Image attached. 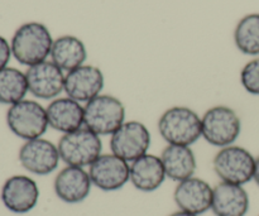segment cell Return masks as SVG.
I'll use <instances>...</instances> for the list:
<instances>
[{
    "mask_svg": "<svg viewBox=\"0 0 259 216\" xmlns=\"http://www.w3.org/2000/svg\"><path fill=\"white\" fill-rule=\"evenodd\" d=\"M53 38L50 29L38 22L24 23L15 30L12 38V53L15 60L30 67L47 61L51 56Z\"/></svg>",
    "mask_w": 259,
    "mask_h": 216,
    "instance_id": "obj_1",
    "label": "cell"
},
{
    "mask_svg": "<svg viewBox=\"0 0 259 216\" xmlns=\"http://www.w3.org/2000/svg\"><path fill=\"white\" fill-rule=\"evenodd\" d=\"M158 132L167 144L191 147L202 137L201 116L187 106H172L158 119Z\"/></svg>",
    "mask_w": 259,
    "mask_h": 216,
    "instance_id": "obj_2",
    "label": "cell"
},
{
    "mask_svg": "<svg viewBox=\"0 0 259 216\" xmlns=\"http://www.w3.org/2000/svg\"><path fill=\"white\" fill-rule=\"evenodd\" d=\"M83 126L98 136H111L125 123V106L120 99L101 94L83 105Z\"/></svg>",
    "mask_w": 259,
    "mask_h": 216,
    "instance_id": "obj_3",
    "label": "cell"
},
{
    "mask_svg": "<svg viewBox=\"0 0 259 216\" xmlns=\"http://www.w3.org/2000/svg\"><path fill=\"white\" fill-rule=\"evenodd\" d=\"M61 161L66 166L90 167L103 154L101 137L86 126L62 134L57 143Z\"/></svg>",
    "mask_w": 259,
    "mask_h": 216,
    "instance_id": "obj_4",
    "label": "cell"
},
{
    "mask_svg": "<svg viewBox=\"0 0 259 216\" xmlns=\"http://www.w3.org/2000/svg\"><path fill=\"white\" fill-rule=\"evenodd\" d=\"M202 138L218 148L233 146L242 133V120L234 109L217 105L201 116Z\"/></svg>",
    "mask_w": 259,
    "mask_h": 216,
    "instance_id": "obj_5",
    "label": "cell"
},
{
    "mask_svg": "<svg viewBox=\"0 0 259 216\" xmlns=\"http://www.w3.org/2000/svg\"><path fill=\"white\" fill-rule=\"evenodd\" d=\"M255 157L247 148L228 146L220 148L212 159V168L222 182L244 186L254 176Z\"/></svg>",
    "mask_w": 259,
    "mask_h": 216,
    "instance_id": "obj_6",
    "label": "cell"
},
{
    "mask_svg": "<svg viewBox=\"0 0 259 216\" xmlns=\"http://www.w3.org/2000/svg\"><path fill=\"white\" fill-rule=\"evenodd\" d=\"M7 124L14 136L24 141L42 138L50 126L45 106L28 99L9 106Z\"/></svg>",
    "mask_w": 259,
    "mask_h": 216,
    "instance_id": "obj_7",
    "label": "cell"
},
{
    "mask_svg": "<svg viewBox=\"0 0 259 216\" xmlns=\"http://www.w3.org/2000/svg\"><path fill=\"white\" fill-rule=\"evenodd\" d=\"M152 144L151 132L147 125L138 120H128L110 136L111 153L132 163L139 157L148 153Z\"/></svg>",
    "mask_w": 259,
    "mask_h": 216,
    "instance_id": "obj_8",
    "label": "cell"
},
{
    "mask_svg": "<svg viewBox=\"0 0 259 216\" xmlns=\"http://www.w3.org/2000/svg\"><path fill=\"white\" fill-rule=\"evenodd\" d=\"M93 185L105 192L123 189L131 180V163L114 153H103L90 167Z\"/></svg>",
    "mask_w": 259,
    "mask_h": 216,
    "instance_id": "obj_9",
    "label": "cell"
},
{
    "mask_svg": "<svg viewBox=\"0 0 259 216\" xmlns=\"http://www.w3.org/2000/svg\"><path fill=\"white\" fill-rule=\"evenodd\" d=\"M18 157L23 168L37 176L52 174L61 162L57 144L45 138L25 141L20 147Z\"/></svg>",
    "mask_w": 259,
    "mask_h": 216,
    "instance_id": "obj_10",
    "label": "cell"
},
{
    "mask_svg": "<svg viewBox=\"0 0 259 216\" xmlns=\"http://www.w3.org/2000/svg\"><path fill=\"white\" fill-rule=\"evenodd\" d=\"M28 90L40 100H55L65 91V71L52 61H43L25 71Z\"/></svg>",
    "mask_w": 259,
    "mask_h": 216,
    "instance_id": "obj_11",
    "label": "cell"
},
{
    "mask_svg": "<svg viewBox=\"0 0 259 216\" xmlns=\"http://www.w3.org/2000/svg\"><path fill=\"white\" fill-rule=\"evenodd\" d=\"M104 86L105 77L103 71L96 66L82 65L66 73V95L83 105L101 95Z\"/></svg>",
    "mask_w": 259,
    "mask_h": 216,
    "instance_id": "obj_12",
    "label": "cell"
},
{
    "mask_svg": "<svg viewBox=\"0 0 259 216\" xmlns=\"http://www.w3.org/2000/svg\"><path fill=\"white\" fill-rule=\"evenodd\" d=\"M39 200V187L37 182L24 175L12 176L5 181L2 189V201L9 211L14 214H27L32 211Z\"/></svg>",
    "mask_w": 259,
    "mask_h": 216,
    "instance_id": "obj_13",
    "label": "cell"
},
{
    "mask_svg": "<svg viewBox=\"0 0 259 216\" xmlns=\"http://www.w3.org/2000/svg\"><path fill=\"white\" fill-rule=\"evenodd\" d=\"M214 187L199 177H190L179 182L175 189L174 199L179 210L202 215L211 210Z\"/></svg>",
    "mask_w": 259,
    "mask_h": 216,
    "instance_id": "obj_14",
    "label": "cell"
},
{
    "mask_svg": "<svg viewBox=\"0 0 259 216\" xmlns=\"http://www.w3.org/2000/svg\"><path fill=\"white\" fill-rule=\"evenodd\" d=\"M93 186L89 171L83 167L75 166H66L61 169L53 184L56 196L61 201L71 205L85 201Z\"/></svg>",
    "mask_w": 259,
    "mask_h": 216,
    "instance_id": "obj_15",
    "label": "cell"
},
{
    "mask_svg": "<svg viewBox=\"0 0 259 216\" xmlns=\"http://www.w3.org/2000/svg\"><path fill=\"white\" fill-rule=\"evenodd\" d=\"M50 128L62 134L71 133L83 126L85 108L83 104L66 96L50 101L46 108Z\"/></svg>",
    "mask_w": 259,
    "mask_h": 216,
    "instance_id": "obj_16",
    "label": "cell"
},
{
    "mask_svg": "<svg viewBox=\"0 0 259 216\" xmlns=\"http://www.w3.org/2000/svg\"><path fill=\"white\" fill-rule=\"evenodd\" d=\"M250 200L244 186L220 182L214 187L211 211L215 216H247Z\"/></svg>",
    "mask_w": 259,
    "mask_h": 216,
    "instance_id": "obj_17",
    "label": "cell"
},
{
    "mask_svg": "<svg viewBox=\"0 0 259 216\" xmlns=\"http://www.w3.org/2000/svg\"><path fill=\"white\" fill-rule=\"evenodd\" d=\"M167 179L161 157L147 153L131 163V182L141 192H153Z\"/></svg>",
    "mask_w": 259,
    "mask_h": 216,
    "instance_id": "obj_18",
    "label": "cell"
},
{
    "mask_svg": "<svg viewBox=\"0 0 259 216\" xmlns=\"http://www.w3.org/2000/svg\"><path fill=\"white\" fill-rule=\"evenodd\" d=\"M159 157L163 163L167 179L179 184L195 176L197 162L191 147L168 144Z\"/></svg>",
    "mask_w": 259,
    "mask_h": 216,
    "instance_id": "obj_19",
    "label": "cell"
},
{
    "mask_svg": "<svg viewBox=\"0 0 259 216\" xmlns=\"http://www.w3.org/2000/svg\"><path fill=\"white\" fill-rule=\"evenodd\" d=\"M50 57L51 61L57 65L61 70L70 72V71L85 65L88 52H86L85 45L80 38L67 34L53 40Z\"/></svg>",
    "mask_w": 259,
    "mask_h": 216,
    "instance_id": "obj_20",
    "label": "cell"
},
{
    "mask_svg": "<svg viewBox=\"0 0 259 216\" xmlns=\"http://www.w3.org/2000/svg\"><path fill=\"white\" fill-rule=\"evenodd\" d=\"M28 93L29 90L24 72L13 67L0 70V104L12 106L24 100Z\"/></svg>",
    "mask_w": 259,
    "mask_h": 216,
    "instance_id": "obj_21",
    "label": "cell"
},
{
    "mask_svg": "<svg viewBox=\"0 0 259 216\" xmlns=\"http://www.w3.org/2000/svg\"><path fill=\"white\" fill-rule=\"evenodd\" d=\"M238 50L248 56L259 55V13H252L238 22L234 30Z\"/></svg>",
    "mask_w": 259,
    "mask_h": 216,
    "instance_id": "obj_22",
    "label": "cell"
},
{
    "mask_svg": "<svg viewBox=\"0 0 259 216\" xmlns=\"http://www.w3.org/2000/svg\"><path fill=\"white\" fill-rule=\"evenodd\" d=\"M240 82L247 93L259 96V57L245 63L240 72Z\"/></svg>",
    "mask_w": 259,
    "mask_h": 216,
    "instance_id": "obj_23",
    "label": "cell"
},
{
    "mask_svg": "<svg viewBox=\"0 0 259 216\" xmlns=\"http://www.w3.org/2000/svg\"><path fill=\"white\" fill-rule=\"evenodd\" d=\"M12 47L8 43V40L4 37L0 35V70L7 67L9 63L10 57H12Z\"/></svg>",
    "mask_w": 259,
    "mask_h": 216,
    "instance_id": "obj_24",
    "label": "cell"
},
{
    "mask_svg": "<svg viewBox=\"0 0 259 216\" xmlns=\"http://www.w3.org/2000/svg\"><path fill=\"white\" fill-rule=\"evenodd\" d=\"M253 181L257 184L259 187V156L255 157V167H254V176H253Z\"/></svg>",
    "mask_w": 259,
    "mask_h": 216,
    "instance_id": "obj_25",
    "label": "cell"
},
{
    "mask_svg": "<svg viewBox=\"0 0 259 216\" xmlns=\"http://www.w3.org/2000/svg\"><path fill=\"white\" fill-rule=\"evenodd\" d=\"M169 216H200V215H195V214H191V212L182 211V210H177V211L172 212Z\"/></svg>",
    "mask_w": 259,
    "mask_h": 216,
    "instance_id": "obj_26",
    "label": "cell"
},
{
    "mask_svg": "<svg viewBox=\"0 0 259 216\" xmlns=\"http://www.w3.org/2000/svg\"><path fill=\"white\" fill-rule=\"evenodd\" d=\"M258 216H259V215H258Z\"/></svg>",
    "mask_w": 259,
    "mask_h": 216,
    "instance_id": "obj_27",
    "label": "cell"
}]
</instances>
